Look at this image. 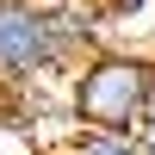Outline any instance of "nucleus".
Here are the masks:
<instances>
[{"label": "nucleus", "instance_id": "f257e3e1", "mask_svg": "<svg viewBox=\"0 0 155 155\" xmlns=\"http://www.w3.org/2000/svg\"><path fill=\"white\" fill-rule=\"evenodd\" d=\"M68 112L81 130H143L155 112V56L93 50L68 87Z\"/></svg>", "mask_w": 155, "mask_h": 155}, {"label": "nucleus", "instance_id": "f03ea898", "mask_svg": "<svg viewBox=\"0 0 155 155\" xmlns=\"http://www.w3.org/2000/svg\"><path fill=\"white\" fill-rule=\"evenodd\" d=\"M56 62L50 12L31 0H0V87H31Z\"/></svg>", "mask_w": 155, "mask_h": 155}, {"label": "nucleus", "instance_id": "7ed1b4c3", "mask_svg": "<svg viewBox=\"0 0 155 155\" xmlns=\"http://www.w3.org/2000/svg\"><path fill=\"white\" fill-rule=\"evenodd\" d=\"M62 155H149V149L137 143V130H81L74 124V137H68Z\"/></svg>", "mask_w": 155, "mask_h": 155}]
</instances>
